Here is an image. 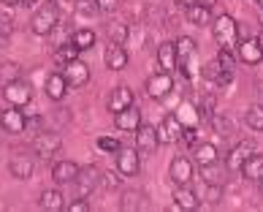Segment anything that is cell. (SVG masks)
Segmentation results:
<instances>
[{
	"label": "cell",
	"instance_id": "obj_31",
	"mask_svg": "<svg viewBox=\"0 0 263 212\" xmlns=\"http://www.w3.org/2000/svg\"><path fill=\"white\" fill-rule=\"evenodd\" d=\"M177 65L179 63H187L193 55H196V41H193L190 36H182V38H177Z\"/></svg>",
	"mask_w": 263,
	"mask_h": 212
},
{
	"label": "cell",
	"instance_id": "obj_47",
	"mask_svg": "<svg viewBox=\"0 0 263 212\" xmlns=\"http://www.w3.org/2000/svg\"><path fill=\"white\" fill-rule=\"evenodd\" d=\"M179 8H187V6H193V3H198V0H174Z\"/></svg>",
	"mask_w": 263,
	"mask_h": 212
},
{
	"label": "cell",
	"instance_id": "obj_39",
	"mask_svg": "<svg viewBox=\"0 0 263 212\" xmlns=\"http://www.w3.org/2000/svg\"><path fill=\"white\" fill-rule=\"evenodd\" d=\"M203 199H206L209 204H220V201H222V185H206Z\"/></svg>",
	"mask_w": 263,
	"mask_h": 212
},
{
	"label": "cell",
	"instance_id": "obj_11",
	"mask_svg": "<svg viewBox=\"0 0 263 212\" xmlns=\"http://www.w3.org/2000/svg\"><path fill=\"white\" fill-rule=\"evenodd\" d=\"M98 182H101V169L98 166H84V169H79L73 185H76V190H79V196L87 199L95 188H98Z\"/></svg>",
	"mask_w": 263,
	"mask_h": 212
},
{
	"label": "cell",
	"instance_id": "obj_18",
	"mask_svg": "<svg viewBox=\"0 0 263 212\" xmlns=\"http://www.w3.org/2000/svg\"><path fill=\"white\" fill-rule=\"evenodd\" d=\"M128 52H125V46L120 44H109L106 46V52H103V63H106V68L109 71H125L128 68Z\"/></svg>",
	"mask_w": 263,
	"mask_h": 212
},
{
	"label": "cell",
	"instance_id": "obj_40",
	"mask_svg": "<svg viewBox=\"0 0 263 212\" xmlns=\"http://www.w3.org/2000/svg\"><path fill=\"white\" fill-rule=\"evenodd\" d=\"M101 182H103V188H120L122 185V177H120V171H106V174H101Z\"/></svg>",
	"mask_w": 263,
	"mask_h": 212
},
{
	"label": "cell",
	"instance_id": "obj_49",
	"mask_svg": "<svg viewBox=\"0 0 263 212\" xmlns=\"http://www.w3.org/2000/svg\"><path fill=\"white\" fill-rule=\"evenodd\" d=\"M201 6H206V8H214V3H217V0H198Z\"/></svg>",
	"mask_w": 263,
	"mask_h": 212
},
{
	"label": "cell",
	"instance_id": "obj_16",
	"mask_svg": "<svg viewBox=\"0 0 263 212\" xmlns=\"http://www.w3.org/2000/svg\"><path fill=\"white\" fill-rule=\"evenodd\" d=\"M236 57H239L241 63H247V65H258V63H263V49H260L258 38H245V41H239V46H236Z\"/></svg>",
	"mask_w": 263,
	"mask_h": 212
},
{
	"label": "cell",
	"instance_id": "obj_29",
	"mask_svg": "<svg viewBox=\"0 0 263 212\" xmlns=\"http://www.w3.org/2000/svg\"><path fill=\"white\" fill-rule=\"evenodd\" d=\"M184 14H187V22H190V25H196V27L209 25V22H212V8L201 6V3L187 6V8H184Z\"/></svg>",
	"mask_w": 263,
	"mask_h": 212
},
{
	"label": "cell",
	"instance_id": "obj_3",
	"mask_svg": "<svg viewBox=\"0 0 263 212\" xmlns=\"http://www.w3.org/2000/svg\"><path fill=\"white\" fill-rule=\"evenodd\" d=\"M3 101L6 103H11V106H27L33 101V87H30V82H25L22 76H16V79L11 82H6V87H3Z\"/></svg>",
	"mask_w": 263,
	"mask_h": 212
},
{
	"label": "cell",
	"instance_id": "obj_1",
	"mask_svg": "<svg viewBox=\"0 0 263 212\" xmlns=\"http://www.w3.org/2000/svg\"><path fill=\"white\" fill-rule=\"evenodd\" d=\"M212 36L214 41H217L220 49H233L236 52L239 46V25L236 19H233L231 14H220L217 19L212 22Z\"/></svg>",
	"mask_w": 263,
	"mask_h": 212
},
{
	"label": "cell",
	"instance_id": "obj_45",
	"mask_svg": "<svg viewBox=\"0 0 263 212\" xmlns=\"http://www.w3.org/2000/svg\"><path fill=\"white\" fill-rule=\"evenodd\" d=\"M0 74H6V76H11V79H16V76H19V65H16V63H3V65H0ZM11 79H8V82H11Z\"/></svg>",
	"mask_w": 263,
	"mask_h": 212
},
{
	"label": "cell",
	"instance_id": "obj_36",
	"mask_svg": "<svg viewBox=\"0 0 263 212\" xmlns=\"http://www.w3.org/2000/svg\"><path fill=\"white\" fill-rule=\"evenodd\" d=\"M46 38L52 41V52H54V49H60V46H65V44H68V33L63 30L60 25H54V30H52L49 36H46Z\"/></svg>",
	"mask_w": 263,
	"mask_h": 212
},
{
	"label": "cell",
	"instance_id": "obj_38",
	"mask_svg": "<svg viewBox=\"0 0 263 212\" xmlns=\"http://www.w3.org/2000/svg\"><path fill=\"white\" fill-rule=\"evenodd\" d=\"M98 147L103 152H114V155H117V150H120L122 144H120V139H117V136H101L98 139Z\"/></svg>",
	"mask_w": 263,
	"mask_h": 212
},
{
	"label": "cell",
	"instance_id": "obj_17",
	"mask_svg": "<svg viewBox=\"0 0 263 212\" xmlns=\"http://www.w3.org/2000/svg\"><path fill=\"white\" fill-rule=\"evenodd\" d=\"M114 125H117L120 131L136 133V131H139V125H141V109L133 103V106H128V109L117 112V114H114Z\"/></svg>",
	"mask_w": 263,
	"mask_h": 212
},
{
	"label": "cell",
	"instance_id": "obj_34",
	"mask_svg": "<svg viewBox=\"0 0 263 212\" xmlns=\"http://www.w3.org/2000/svg\"><path fill=\"white\" fill-rule=\"evenodd\" d=\"M245 122L250 125L252 131H263V106H250L247 114H245Z\"/></svg>",
	"mask_w": 263,
	"mask_h": 212
},
{
	"label": "cell",
	"instance_id": "obj_35",
	"mask_svg": "<svg viewBox=\"0 0 263 212\" xmlns=\"http://www.w3.org/2000/svg\"><path fill=\"white\" fill-rule=\"evenodd\" d=\"M73 57H79V49H76L73 44H65V46H60V49H54V63L60 65V68L68 60H73Z\"/></svg>",
	"mask_w": 263,
	"mask_h": 212
},
{
	"label": "cell",
	"instance_id": "obj_50",
	"mask_svg": "<svg viewBox=\"0 0 263 212\" xmlns=\"http://www.w3.org/2000/svg\"><path fill=\"white\" fill-rule=\"evenodd\" d=\"M35 3H38V0H22V6H27V8H33Z\"/></svg>",
	"mask_w": 263,
	"mask_h": 212
},
{
	"label": "cell",
	"instance_id": "obj_24",
	"mask_svg": "<svg viewBox=\"0 0 263 212\" xmlns=\"http://www.w3.org/2000/svg\"><path fill=\"white\" fill-rule=\"evenodd\" d=\"M201 76H203V79H209L212 84H217V87H226V84L231 82L233 71L222 68L220 60H214V63H206V65H203V68H201Z\"/></svg>",
	"mask_w": 263,
	"mask_h": 212
},
{
	"label": "cell",
	"instance_id": "obj_7",
	"mask_svg": "<svg viewBox=\"0 0 263 212\" xmlns=\"http://www.w3.org/2000/svg\"><path fill=\"white\" fill-rule=\"evenodd\" d=\"M141 169V155L136 147H120L117 150V171L122 177H136Z\"/></svg>",
	"mask_w": 263,
	"mask_h": 212
},
{
	"label": "cell",
	"instance_id": "obj_20",
	"mask_svg": "<svg viewBox=\"0 0 263 212\" xmlns=\"http://www.w3.org/2000/svg\"><path fill=\"white\" fill-rule=\"evenodd\" d=\"M38 207L44 212H63L65 209V196L60 188H46L41 190V196H38Z\"/></svg>",
	"mask_w": 263,
	"mask_h": 212
},
{
	"label": "cell",
	"instance_id": "obj_6",
	"mask_svg": "<svg viewBox=\"0 0 263 212\" xmlns=\"http://www.w3.org/2000/svg\"><path fill=\"white\" fill-rule=\"evenodd\" d=\"M144 90H147V95L152 101H163L165 95H168L174 90V76L168 71H158V74H152L147 84H144Z\"/></svg>",
	"mask_w": 263,
	"mask_h": 212
},
{
	"label": "cell",
	"instance_id": "obj_42",
	"mask_svg": "<svg viewBox=\"0 0 263 212\" xmlns=\"http://www.w3.org/2000/svg\"><path fill=\"white\" fill-rule=\"evenodd\" d=\"M38 131H44V128H41V117H38V114H33V117H25V133H33V136H35Z\"/></svg>",
	"mask_w": 263,
	"mask_h": 212
},
{
	"label": "cell",
	"instance_id": "obj_27",
	"mask_svg": "<svg viewBox=\"0 0 263 212\" xmlns=\"http://www.w3.org/2000/svg\"><path fill=\"white\" fill-rule=\"evenodd\" d=\"M241 174H245V180L250 182H258L263 177V152H252V155L241 163Z\"/></svg>",
	"mask_w": 263,
	"mask_h": 212
},
{
	"label": "cell",
	"instance_id": "obj_28",
	"mask_svg": "<svg viewBox=\"0 0 263 212\" xmlns=\"http://www.w3.org/2000/svg\"><path fill=\"white\" fill-rule=\"evenodd\" d=\"M95 41H98V36H95L92 27H79V30H73V36H71V44H73L79 52L92 49Z\"/></svg>",
	"mask_w": 263,
	"mask_h": 212
},
{
	"label": "cell",
	"instance_id": "obj_19",
	"mask_svg": "<svg viewBox=\"0 0 263 212\" xmlns=\"http://www.w3.org/2000/svg\"><path fill=\"white\" fill-rule=\"evenodd\" d=\"M252 152H255V142H250V139H245L241 144H236L231 152H228V158H226V166L231 169V171H241V163H245Z\"/></svg>",
	"mask_w": 263,
	"mask_h": 212
},
{
	"label": "cell",
	"instance_id": "obj_32",
	"mask_svg": "<svg viewBox=\"0 0 263 212\" xmlns=\"http://www.w3.org/2000/svg\"><path fill=\"white\" fill-rule=\"evenodd\" d=\"M212 128L220 133V136H233V133H236V125H233L226 114H212Z\"/></svg>",
	"mask_w": 263,
	"mask_h": 212
},
{
	"label": "cell",
	"instance_id": "obj_25",
	"mask_svg": "<svg viewBox=\"0 0 263 212\" xmlns=\"http://www.w3.org/2000/svg\"><path fill=\"white\" fill-rule=\"evenodd\" d=\"M220 161V150L214 147L212 142H201V144H193V163H198L201 166H209V163Z\"/></svg>",
	"mask_w": 263,
	"mask_h": 212
},
{
	"label": "cell",
	"instance_id": "obj_30",
	"mask_svg": "<svg viewBox=\"0 0 263 212\" xmlns=\"http://www.w3.org/2000/svg\"><path fill=\"white\" fill-rule=\"evenodd\" d=\"M106 36H109V44L125 46V44H128V38H130V30H128V25H125V22H111L109 27H106Z\"/></svg>",
	"mask_w": 263,
	"mask_h": 212
},
{
	"label": "cell",
	"instance_id": "obj_4",
	"mask_svg": "<svg viewBox=\"0 0 263 212\" xmlns=\"http://www.w3.org/2000/svg\"><path fill=\"white\" fill-rule=\"evenodd\" d=\"M60 147H63V136L54 131H38L33 136V150H35V155H41V158L57 155Z\"/></svg>",
	"mask_w": 263,
	"mask_h": 212
},
{
	"label": "cell",
	"instance_id": "obj_15",
	"mask_svg": "<svg viewBox=\"0 0 263 212\" xmlns=\"http://www.w3.org/2000/svg\"><path fill=\"white\" fill-rule=\"evenodd\" d=\"M8 171H11L14 180L27 182V180L33 177V171H35V163H33L30 155H22V152H16V155H11V161H8Z\"/></svg>",
	"mask_w": 263,
	"mask_h": 212
},
{
	"label": "cell",
	"instance_id": "obj_2",
	"mask_svg": "<svg viewBox=\"0 0 263 212\" xmlns=\"http://www.w3.org/2000/svg\"><path fill=\"white\" fill-rule=\"evenodd\" d=\"M60 22V8H57V3H52V0H46L44 6H38L35 8V14L30 19V30L35 36H49L54 30V25Z\"/></svg>",
	"mask_w": 263,
	"mask_h": 212
},
{
	"label": "cell",
	"instance_id": "obj_22",
	"mask_svg": "<svg viewBox=\"0 0 263 212\" xmlns=\"http://www.w3.org/2000/svg\"><path fill=\"white\" fill-rule=\"evenodd\" d=\"M79 163L76 161H57L52 166V180L57 182V185H65V182H73L76 174H79Z\"/></svg>",
	"mask_w": 263,
	"mask_h": 212
},
{
	"label": "cell",
	"instance_id": "obj_53",
	"mask_svg": "<svg viewBox=\"0 0 263 212\" xmlns=\"http://www.w3.org/2000/svg\"><path fill=\"white\" fill-rule=\"evenodd\" d=\"M258 6H260V8H263V0H258Z\"/></svg>",
	"mask_w": 263,
	"mask_h": 212
},
{
	"label": "cell",
	"instance_id": "obj_44",
	"mask_svg": "<svg viewBox=\"0 0 263 212\" xmlns=\"http://www.w3.org/2000/svg\"><path fill=\"white\" fill-rule=\"evenodd\" d=\"M198 112H203L206 117H212L214 114V95H203V101H201V109Z\"/></svg>",
	"mask_w": 263,
	"mask_h": 212
},
{
	"label": "cell",
	"instance_id": "obj_43",
	"mask_svg": "<svg viewBox=\"0 0 263 212\" xmlns=\"http://www.w3.org/2000/svg\"><path fill=\"white\" fill-rule=\"evenodd\" d=\"M68 212H90V201L79 196L76 201H71V204H68Z\"/></svg>",
	"mask_w": 263,
	"mask_h": 212
},
{
	"label": "cell",
	"instance_id": "obj_23",
	"mask_svg": "<svg viewBox=\"0 0 263 212\" xmlns=\"http://www.w3.org/2000/svg\"><path fill=\"white\" fill-rule=\"evenodd\" d=\"M201 174H203V182H206V185H226L231 169L226 166V163L214 161V163H209V166H201Z\"/></svg>",
	"mask_w": 263,
	"mask_h": 212
},
{
	"label": "cell",
	"instance_id": "obj_5",
	"mask_svg": "<svg viewBox=\"0 0 263 212\" xmlns=\"http://www.w3.org/2000/svg\"><path fill=\"white\" fill-rule=\"evenodd\" d=\"M136 150H139L141 158H149L158 152L160 147V139H158V128L155 125H139V131H136Z\"/></svg>",
	"mask_w": 263,
	"mask_h": 212
},
{
	"label": "cell",
	"instance_id": "obj_51",
	"mask_svg": "<svg viewBox=\"0 0 263 212\" xmlns=\"http://www.w3.org/2000/svg\"><path fill=\"white\" fill-rule=\"evenodd\" d=\"M258 44H260V49H263V27H260V33H258Z\"/></svg>",
	"mask_w": 263,
	"mask_h": 212
},
{
	"label": "cell",
	"instance_id": "obj_46",
	"mask_svg": "<svg viewBox=\"0 0 263 212\" xmlns=\"http://www.w3.org/2000/svg\"><path fill=\"white\" fill-rule=\"evenodd\" d=\"M179 139L193 147V144H196V128H182V136H179Z\"/></svg>",
	"mask_w": 263,
	"mask_h": 212
},
{
	"label": "cell",
	"instance_id": "obj_13",
	"mask_svg": "<svg viewBox=\"0 0 263 212\" xmlns=\"http://www.w3.org/2000/svg\"><path fill=\"white\" fill-rule=\"evenodd\" d=\"M168 177H171L174 185H190V180H193V161L177 155L171 161V166H168Z\"/></svg>",
	"mask_w": 263,
	"mask_h": 212
},
{
	"label": "cell",
	"instance_id": "obj_41",
	"mask_svg": "<svg viewBox=\"0 0 263 212\" xmlns=\"http://www.w3.org/2000/svg\"><path fill=\"white\" fill-rule=\"evenodd\" d=\"M120 3H122V0H95V6H98V11H101V14H111V11H117V8H120Z\"/></svg>",
	"mask_w": 263,
	"mask_h": 212
},
{
	"label": "cell",
	"instance_id": "obj_37",
	"mask_svg": "<svg viewBox=\"0 0 263 212\" xmlns=\"http://www.w3.org/2000/svg\"><path fill=\"white\" fill-rule=\"evenodd\" d=\"M217 60H220V65H222V68H228V71H233V68H236V52H233V49H220Z\"/></svg>",
	"mask_w": 263,
	"mask_h": 212
},
{
	"label": "cell",
	"instance_id": "obj_52",
	"mask_svg": "<svg viewBox=\"0 0 263 212\" xmlns=\"http://www.w3.org/2000/svg\"><path fill=\"white\" fill-rule=\"evenodd\" d=\"M258 188H260V193H263V177L258 180Z\"/></svg>",
	"mask_w": 263,
	"mask_h": 212
},
{
	"label": "cell",
	"instance_id": "obj_12",
	"mask_svg": "<svg viewBox=\"0 0 263 212\" xmlns=\"http://www.w3.org/2000/svg\"><path fill=\"white\" fill-rule=\"evenodd\" d=\"M198 207H201V199H198V193L190 185H174V204H171V209L193 212Z\"/></svg>",
	"mask_w": 263,
	"mask_h": 212
},
{
	"label": "cell",
	"instance_id": "obj_10",
	"mask_svg": "<svg viewBox=\"0 0 263 212\" xmlns=\"http://www.w3.org/2000/svg\"><path fill=\"white\" fill-rule=\"evenodd\" d=\"M179 136H182L179 114H165V117L158 122V139H160V144H177Z\"/></svg>",
	"mask_w": 263,
	"mask_h": 212
},
{
	"label": "cell",
	"instance_id": "obj_21",
	"mask_svg": "<svg viewBox=\"0 0 263 212\" xmlns=\"http://www.w3.org/2000/svg\"><path fill=\"white\" fill-rule=\"evenodd\" d=\"M136 98H133V90L128 87V84H117V87L111 90L109 95V112H122V109H128V106H133Z\"/></svg>",
	"mask_w": 263,
	"mask_h": 212
},
{
	"label": "cell",
	"instance_id": "obj_33",
	"mask_svg": "<svg viewBox=\"0 0 263 212\" xmlns=\"http://www.w3.org/2000/svg\"><path fill=\"white\" fill-rule=\"evenodd\" d=\"M139 207H141V193H139V190H125L122 199H120V209L122 212H133Z\"/></svg>",
	"mask_w": 263,
	"mask_h": 212
},
{
	"label": "cell",
	"instance_id": "obj_48",
	"mask_svg": "<svg viewBox=\"0 0 263 212\" xmlns=\"http://www.w3.org/2000/svg\"><path fill=\"white\" fill-rule=\"evenodd\" d=\"M3 6H8V8H14V6H22V0H0Z\"/></svg>",
	"mask_w": 263,
	"mask_h": 212
},
{
	"label": "cell",
	"instance_id": "obj_26",
	"mask_svg": "<svg viewBox=\"0 0 263 212\" xmlns=\"http://www.w3.org/2000/svg\"><path fill=\"white\" fill-rule=\"evenodd\" d=\"M158 65L168 74L177 71V46H174V41H163L158 46Z\"/></svg>",
	"mask_w": 263,
	"mask_h": 212
},
{
	"label": "cell",
	"instance_id": "obj_8",
	"mask_svg": "<svg viewBox=\"0 0 263 212\" xmlns=\"http://www.w3.org/2000/svg\"><path fill=\"white\" fill-rule=\"evenodd\" d=\"M0 128L11 136H22L25 133V112H19V106L8 103L3 112H0Z\"/></svg>",
	"mask_w": 263,
	"mask_h": 212
},
{
	"label": "cell",
	"instance_id": "obj_14",
	"mask_svg": "<svg viewBox=\"0 0 263 212\" xmlns=\"http://www.w3.org/2000/svg\"><path fill=\"white\" fill-rule=\"evenodd\" d=\"M68 79H65V74L63 71H54L46 76V84H44V93H46V98L49 101H63L65 95H68Z\"/></svg>",
	"mask_w": 263,
	"mask_h": 212
},
{
	"label": "cell",
	"instance_id": "obj_9",
	"mask_svg": "<svg viewBox=\"0 0 263 212\" xmlns=\"http://www.w3.org/2000/svg\"><path fill=\"white\" fill-rule=\"evenodd\" d=\"M63 74L71 87H84L87 82H90V65H87L84 60H79V57H73V60H68L63 65Z\"/></svg>",
	"mask_w": 263,
	"mask_h": 212
}]
</instances>
